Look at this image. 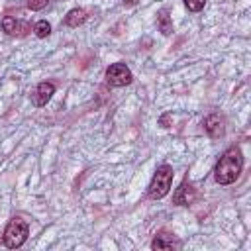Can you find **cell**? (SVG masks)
<instances>
[{"label": "cell", "mask_w": 251, "mask_h": 251, "mask_svg": "<svg viewBox=\"0 0 251 251\" xmlns=\"http://www.w3.org/2000/svg\"><path fill=\"white\" fill-rule=\"evenodd\" d=\"M243 171V155L237 145L229 147L224 151V155L218 159L216 169H214V178L218 184H231L239 178Z\"/></svg>", "instance_id": "6da1fadb"}, {"label": "cell", "mask_w": 251, "mask_h": 251, "mask_svg": "<svg viewBox=\"0 0 251 251\" xmlns=\"http://www.w3.org/2000/svg\"><path fill=\"white\" fill-rule=\"evenodd\" d=\"M173 176H175V171L171 165L163 163L157 167L151 182H149V188H147V196L153 198V200H159V198H165L173 186Z\"/></svg>", "instance_id": "7a4b0ae2"}, {"label": "cell", "mask_w": 251, "mask_h": 251, "mask_svg": "<svg viewBox=\"0 0 251 251\" xmlns=\"http://www.w3.org/2000/svg\"><path fill=\"white\" fill-rule=\"evenodd\" d=\"M27 235H29V226L24 218L16 216L8 222V226L4 227V233H2V241L8 249H18L22 247L25 241H27Z\"/></svg>", "instance_id": "3957f363"}, {"label": "cell", "mask_w": 251, "mask_h": 251, "mask_svg": "<svg viewBox=\"0 0 251 251\" xmlns=\"http://www.w3.org/2000/svg\"><path fill=\"white\" fill-rule=\"evenodd\" d=\"M133 80V75L126 63H112L106 69V82L110 86H127Z\"/></svg>", "instance_id": "277c9868"}, {"label": "cell", "mask_w": 251, "mask_h": 251, "mask_svg": "<svg viewBox=\"0 0 251 251\" xmlns=\"http://www.w3.org/2000/svg\"><path fill=\"white\" fill-rule=\"evenodd\" d=\"M204 129H206V133H208L212 139L224 137V133H226V118H224L222 114H218V112L206 116V118H204Z\"/></svg>", "instance_id": "5b68a950"}, {"label": "cell", "mask_w": 251, "mask_h": 251, "mask_svg": "<svg viewBox=\"0 0 251 251\" xmlns=\"http://www.w3.org/2000/svg\"><path fill=\"white\" fill-rule=\"evenodd\" d=\"M194 198H196V190L188 180H182L180 186L173 194V202L178 206H190L194 202Z\"/></svg>", "instance_id": "8992f818"}, {"label": "cell", "mask_w": 251, "mask_h": 251, "mask_svg": "<svg viewBox=\"0 0 251 251\" xmlns=\"http://www.w3.org/2000/svg\"><path fill=\"white\" fill-rule=\"evenodd\" d=\"M55 94V84L53 82H39L37 86H35V90H33V94H31V102L35 104V106H45L49 100H51V96Z\"/></svg>", "instance_id": "52a82bcc"}, {"label": "cell", "mask_w": 251, "mask_h": 251, "mask_svg": "<svg viewBox=\"0 0 251 251\" xmlns=\"http://www.w3.org/2000/svg\"><path fill=\"white\" fill-rule=\"evenodd\" d=\"M180 243L175 239L173 233H167V231H159L155 235V239L151 241V249L155 251H163V249H173V247H178Z\"/></svg>", "instance_id": "ba28073f"}, {"label": "cell", "mask_w": 251, "mask_h": 251, "mask_svg": "<svg viewBox=\"0 0 251 251\" xmlns=\"http://www.w3.org/2000/svg\"><path fill=\"white\" fill-rule=\"evenodd\" d=\"M2 29H4L8 35H24L25 31H29V25L18 22V20L12 18V16H4V18H2Z\"/></svg>", "instance_id": "9c48e42d"}, {"label": "cell", "mask_w": 251, "mask_h": 251, "mask_svg": "<svg viewBox=\"0 0 251 251\" xmlns=\"http://www.w3.org/2000/svg\"><path fill=\"white\" fill-rule=\"evenodd\" d=\"M84 22H86V10L84 8H73L65 16V25H69V27H78Z\"/></svg>", "instance_id": "30bf717a"}, {"label": "cell", "mask_w": 251, "mask_h": 251, "mask_svg": "<svg viewBox=\"0 0 251 251\" xmlns=\"http://www.w3.org/2000/svg\"><path fill=\"white\" fill-rule=\"evenodd\" d=\"M157 25H159V31L163 33V35H171L173 33V20H171V16H169V10H159V14H157Z\"/></svg>", "instance_id": "8fae6325"}, {"label": "cell", "mask_w": 251, "mask_h": 251, "mask_svg": "<svg viewBox=\"0 0 251 251\" xmlns=\"http://www.w3.org/2000/svg\"><path fill=\"white\" fill-rule=\"evenodd\" d=\"M33 33H35L39 39L47 37V35L51 33V25H49V22H45V20H39V22L33 25Z\"/></svg>", "instance_id": "7c38bea8"}, {"label": "cell", "mask_w": 251, "mask_h": 251, "mask_svg": "<svg viewBox=\"0 0 251 251\" xmlns=\"http://www.w3.org/2000/svg\"><path fill=\"white\" fill-rule=\"evenodd\" d=\"M206 0H184V6L190 10V12H200L204 8Z\"/></svg>", "instance_id": "4fadbf2b"}, {"label": "cell", "mask_w": 251, "mask_h": 251, "mask_svg": "<svg viewBox=\"0 0 251 251\" xmlns=\"http://www.w3.org/2000/svg\"><path fill=\"white\" fill-rule=\"evenodd\" d=\"M49 0H27V8L29 10H43L47 6Z\"/></svg>", "instance_id": "5bb4252c"}, {"label": "cell", "mask_w": 251, "mask_h": 251, "mask_svg": "<svg viewBox=\"0 0 251 251\" xmlns=\"http://www.w3.org/2000/svg\"><path fill=\"white\" fill-rule=\"evenodd\" d=\"M135 2H137V0H124V4H126V6H133Z\"/></svg>", "instance_id": "9a60e30c"}]
</instances>
